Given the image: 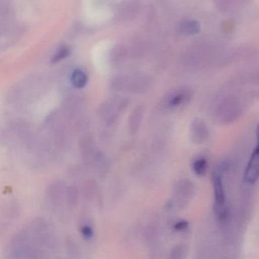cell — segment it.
<instances>
[{"label": "cell", "instance_id": "cell-2", "mask_svg": "<svg viewBox=\"0 0 259 259\" xmlns=\"http://www.w3.org/2000/svg\"><path fill=\"white\" fill-rule=\"evenodd\" d=\"M259 174V160H258V146H256L255 148L251 153L249 161L247 164L245 171V180L248 183L254 184L258 179Z\"/></svg>", "mask_w": 259, "mask_h": 259}, {"label": "cell", "instance_id": "cell-6", "mask_svg": "<svg viewBox=\"0 0 259 259\" xmlns=\"http://www.w3.org/2000/svg\"><path fill=\"white\" fill-rule=\"evenodd\" d=\"M188 97L187 91H178V92L174 93L167 101V107L169 108H177L180 106L182 103L186 101Z\"/></svg>", "mask_w": 259, "mask_h": 259}, {"label": "cell", "instance_id": "cell-3", "mask_svg": "<svg viewBox=\"0 0 259 259\" xmlns=\"http://www.w3.org/2000/svg\"><path fill=\"white\" fill-rule=\"evenodd\" d=\"M65 192V188L63 183L60 182H55L48 186L47 196L54 204H57L63 198Z\"/></svg>", "mask_w": 259, "mask_h": 259}, {"label": "cell", "instance_id": "cell-7", "mask_svg": "<svg viewBox=\"0 0 259 259\" xmlns=\"http://www.w3.org/2000/svg\"><path fill=\"white\" fill-rule=\"evenodd\" d=\"M181 29L185 34L193 35L199 32L201 26L196 21H186L182 24Z\"/></svg>", "mask_w": 259, "mask_h": 259}, {"label": "cell", "instance_id": "cell-1", "mask_svg": "<svg viewBox=\"0 0 259 259\" xmlns=\"http://www.w3.org/2000/svg\"><path fill=\"white\" fill-rule=\"evenodd\" d=\"M214 190H215V212L217 218L221 221L226 219L227 215L225 192L222 180L219 176L213 177Z\"/></svg>", "mask_w": 259, "mask_h": 259}, {"label": "cell", "instance_id": "cell-10", "mask_svg": "<svg viewBox=\"0 0 259 259\" xmlns=\"http://www.w3.org/2000/svg\"><path fill=\"white\" fill-rule=\"evenodd\" d=\"M69 49L67 46H63L59 48L58 50L54 54L52 59V62L54 63H59L61 60H64L65 58L69 56Z\"/></svg>", "mask_w": 259, "mask_h": 259}, {"label": "cell", "instance_id": "cell-5", "mask_svg": "<svg viewBox=\"0 0 259 259\" xmlns=\"http://www.w3.org/2000/svg\"><path fill=\"white\" fill-rule=\"evenodd\" d=\"M192 134H193V138H196V139L198 140L197 142H202L208 137V130L205 123L198 120V121L194 125L193 131H192Z\"/></svg>", "mask_w": 259, "mask_h": 259}, {"label": "cell", "instance_id": "cell-4", "mask_svg": "<svg viewBox=\"0 0 259 259\" xmlns=\"http://www.w3.org/2000/svg\"><path fill=\"white\" fill-rule=\"evenodd\" d=\"M71 81L75 88H82L88 83V76L84 71L77 69L72 72Z\"/></svg>", "mask_w": 259, "mask_h": 259}, {"label": "cell", "instance_id": "cell-11", "mask_svg": "<svg viewBox=\"0 0 259 259\" xmlns=\"http://www.w3.org/2000/svg\"><path fill=\"white\" fill-rule=\"evenodd\" d=\"M81 234H82V236H84L85 239H90V238L92 237L93 234H94L93 229L88 225H85L81 227Z\"/></svg>", "mask_w": 259, "mask_h": 259}, {"label": "cell", "instance_id": "cell-9", "mask_svg": "<svg viewBox=\"0 0 259 259\" xmlns=\"http://www.w3.org/2000/svg\"><path fill=\"white\" fill-rule=\"evenodd\" d=\"M66 198L69 206L76 205L78 202V191L76 186H70L66 191Z\"/></svg>", "mask_w": 259, "mask_h": 259}, {"label": "cell", "instance_id": "cell-12", "mask_svg": "<svg viewBox=\"0 0 259 259\" xmlns=\"http://www.w3.org/2000/svg\"><path fill=\"white\" fill-rule=\"evenodd\" d=\"M189 227V222L186 221H181L177 222L174 226V229L176 231H184Z\"/></svg>", "mask_w": 259, "mask_h": 259}, {"label": "cell", "instance_id": "cell-8", "mask_svg": "<svg viewBox=\"0 0 259 259\" xmlns=\"http://www.w3.org/2000/svg\"><path fill=\"white\" fill-rule=\"evenodd\" d=\"M194 172L196 175L203 177L205 175L208 169V161L205 158H199L194 162L192 166Z\"/></svg>", "mask_w": 259, "mask_h": 259}]
</instances>
